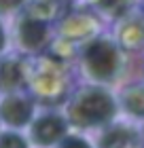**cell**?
Listing matches in <instances>:
<instances>
[{"mask_svg":"<svg viewBox=\"0 0 144 148\" xmlns=\"http://www.w3.org/2000/svg\"><path fill=\"white\" fill-rule=\"evenodd\" d=\"M114 99L102 89H85L74 99L70 116L76 125H102L114 116Z\"/></svg>","mask_w":144,"mask_h":148,"instance_id":"1","label":"cell"},{"mask_svg":"<svg viewBox=\"0 0 144 148\" xmlns=\"http://www.w3.org/2000/svg\"><path fill=\"white\" fill-rule=\"evenodd\" d=\"M21 2V0H0V11H11Z\"/></svg>","mask_w":144,"mask_h":148,"instance_id":"11","label":"cell"},{"mask_svg":"<svg viewBox=\"0 0 144 148\" xmlns=\"http://www.w3.org/2000/svg\"><path fill=\"white\" fill-rule=\"evenodd\" d=\"M0 116L13 127H21L32 119V104L23 97L11 95L0 104Z\"/></svg>","mask_w":144,"mask_h":148,"instance_id":"4","label":"cell"},{"mask_svg":"<svg viewBox=\"0 0 144 148\" xmlns=\"http://www.w3.org/2000/svg\"><path fill=\"white\" fill-rule=\"evenodd\" d=\"M119 64V51L110 40H93L85 49V68L95 80H112Z\"/></svg>","mask_w":144,"mask_h":148,"instance_id":"2","label":"cell"},{"mask_svg":"<svg viewBox=\"0 0 144 148\" xmlns=\"http://www.w3.org/2000/svg\"><path fill=\"white\" fill-rule=\"evenodd\" d=\"M66 133V123L57 114H47V116L38 119L32 127V138L38 146H51L61 140Z\"/></svg>","mask_w":144,"mask_h":148,"instance_id":"3","label":"cell"},{"mask_svg":"<svg viewBox=\"0 0 144 148\" xmlns=\"http://www.w3.org/2000/svg\"><path fill=\"white\" fill-rule=\"evenodd\" d=\"M0 83L4 87H15L19 83V68L15 64H4L0 68Z\"/></svg>","mask_w":144,"mask_h":148,"instance_id":"7","label":"cell"},{"mask_svg":"<svg viewBox=\"0 0 144 148\" xmlns=\"http://www.w3.org/2000/svg\"><path fill=\"white\" fill-rule=\"evenodd\" d=\"M0 148H28V144L17 133H4L0 136Z\"/></svg>","mask_w":144,"mask_h":148,"instance_id":"8","label":"cell"},{"mask_svg":"<svg viewBox=\"0 0 144 148\" xmlns=\"http://www.w3.org/2000/svg\"><path fill=\"white\" fill-rule=\"evenodd\" d=\"M47 40V25L40 19H23L19 23V42L25 49H38Z\"/></svg>","mask_w":144,"mask_h":148,"instance_id":"5","label":"cell"},{"mask_svg":"<svg viewBox=\"0 0 144 148\" xmlns=\"http://www.w3.org/2000/svg\"><path fill=\"white\" fill-rule=\"evenodd\" d=\"M127 0H100V6L108 13H116V11H121V6Z\"/></svg>","mask_w":144,"mask_h":148,"instance_id":"9","label":"cell"},{"mask_svg":"<svg viewBox=\"0 0 144 148\" xmlns=\"http://www.w3.org/2000/svg\"><path fill=\"white\" fill-rule=\"evenodd\" d=\"M123 106L136 116H144V87H129L123 91Z\"/></svg>","mask_w":144,"mask_h":148,"instance_id":"6","label":"cell"},{"mask_svg":"<svg viewBox=\"0 0 144 148\" xmlns=\"http://www.w3.org/2000/svg\"><path fill=\"white\" fill-rule=\"evenodd\" d=\"M61 148H91L85 140H81V138H68L64 144H61Z\"/></svg>","mask_w":144,"mask_h":148,"instance_id":"10","label":"cell"},{"mask_svg":"<svg viewBox=\"0 0 144 148\" xmlns=\"http://www.w3.org/2000/svg\"><path fill=\"white\" fill-rule=\"evenodd\" d=\"M4 49V30L0 28V51Z\"/></svg>","mask_w":144,"mask_h":148,"instance_id":"12","label":"cell"}]
</instances>
